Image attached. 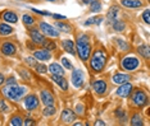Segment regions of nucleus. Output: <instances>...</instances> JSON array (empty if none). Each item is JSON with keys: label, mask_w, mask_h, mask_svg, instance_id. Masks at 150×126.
Returning a JSON list of instances; mask_svg holds the SVG:
<instances>
[{"label": "nucleus", "mask_w": 150, "mask_h": 126, "mask_svg": "<svg viewBox=\"0 0 150 126\" xmlns=\"http://www.w3.org/2000/svg\"><path fill=\"white\" fill-rule=\"evenodd\" d=\"M118 13H119V9H118V6H112L110 9H109V12H108V14H107V18L110 20V22H114L115 19H117V15H118Z\"/></svg>", "instance_id": "aec40b11"}, {"label": "nucleus", "mask_w": 150, "mask_h": 126, "mask_svg": "<svg viewBox=\"0 0 150 126\" xmlns=\"http://www.w3.org/2000/svg\"><path fill=\"white\" fill-rule=\"evenodd\" d=\"M55 27H57L58 29L62 31V32H69V31H71L69 24H67V23H63V22H57Z\"/></svg>", "instance_id": "393cba45"}, {"label": "nucleus", "mask_w": 150, "mask_h": 126, "mask_svg": "<svg viewBox=\"0 0 150 126\" xmlns=\"http://www.w3.org/2000/svg\"><path fill=\"white\" fill-rule=\"evenodd\" d=\"M55 113V108L53 107V104H50V106H46V108L44 110V115L45 116H52V115Z\"/></svg>", "instance_id": "c756f323"}, {"label": "nucleus", "mask_w": 150, "mask_h": 126, "mask_svg": "<svg viewBox=\"0 0 150 126\" xmlns=\"http://www.w3.org/2000/svg\"><path fill=\"white\" fill-rule=\"evenodd\" d=\"M90 8H91V10H93L94 13L100 12V10H101V4L98 1V0H94V1L91 3V6H90Z\"/></svg>", "instance_id": "c85d7f7f"}, {"label": "nucleus", "mask_w": 150, "mask_h": 126, "mask_svg": "<svg viewBox=\"0 0 150 126\" xmlns=\"http://www.w3.org/2000/svg\"><path fill=\"white\" fill-rule=\"evenodd\" d=\"M42 45L45 46L46 50H54V49H55V43L52 42V41H44Z\"/></svg>", "instance_id": "473e14b6"}, {"label": "nucleus", "mask_w": 150, "mask_h": 126, "mask_svg": "<svg viewBox=\"0 0 150 126\" xmlns=\"http://www.w3.org/2000/svg\"><path fill=\"white\" fill-rule=\"evenodd\" d=\"M139 54L141 56H144L145 59H149V54H150V50H149V46H140L139 47Z\"/></svg>", "instance_id": "b1692460"}, {"label": "nucleus", "mask_w": 150, "mask_h": 126, "mask_svg": "<svg viewBox=\"0 0 150 126\" xmlns=\"http://www.w3.org/2000/svg\"><path fill=\"white\" fill-rule=\"evenodd\" d=\"M23 124L28 126V125H33V122H32V120H26V122H23Z\"/></svg>", "instance_id": "c03bdc74"}, {"label": "nucleus", "mask_w": 150, "mask_h": 126, "mask_svg": "<svg viewBox=\"0 0 150 126\" xmlns=\"http://www.w3.org/2000/svg\"><path fill=\"white\" fill-rule=\"evenodd\" d=\"M53 80L55 81V83L59 86L60 88H62L63 90H67V88H68V83H67V80L63 78V75H53Z\"/></svg>", "instance_id": "2eb2a0df"}, {"label": "nucleus", "mask_w": 150, "mask_h": 126, "mask_svg": "<svg viewBox=\"0 0 150 126\" xmlns=\"http://www.w3.org/2000/svg\"><path fill=\"white\" fill-rule=\"evenodd\" d=\"M62 63H63L64 68H67V69H71V68H72V64H71V61L68 60L67 57H63V59H62Z\"/></svg>", "instance_id": "f704fd0d"}, {"label": "nucleus", "mask_w": 150, "mask_h": 126, "mask_svg": "<svg viewBox=\"0 0 150 126\" xmlns=\"http://www.w3.org/2000/svg\"><path fill=\"white\" fill-rule=\"evenodd\" d=\"M16 50H17V47L11 42H5V43H3V46H1V52L4 54V55H9V56L14 55Z\"/></svg>", "instance_id": "9b49d317"}, {"label": "nucleus", "mask_w": 150, "mask_h": 126, "mask_svg": "<svg viewBox=\"0 0 150 126\" xmlns=\"http://www.w3.org/2000/svg\"><path fill=\"white\" fill-rule=\"evenodd\" d=\"M4 81H5V80H4V77H3L1 74H0V86H1V84L4 83Z\"/></svg>", "instance_id": "49530a36"}, {"label": "nucleus", "mask_w": 150, "mask_h": 126, "mask_svg": "<svg viewBox=\"0 0 150 126\" xmlns=\"http://www.w3.org/2000/svg\"><path fill=\"white\" fill-rule=\"evenodd\" d=\"M132 101H134V103L136 106L141 107V106H144V104H146L148 97H146V94L142 90H136L134 93V96H132Z\"/></svg>", "instance_id": "39448f33"}, {"label": "nucleus", "mask_w": 150, "mask_h": 126, "mask_svg": "<svg viewBox=\"0 0 150 126\" xmlns=\"http://www.w3.org/2000/svg\"><path fill=\"white\" fill-rule=\"evenodd\" d=\"M47 1H49V0H47ZM50 1H54V0H50Z\"/></svg>", "instance_id": "09e8293b"}, {"label": "nucleus", "mask_w": 150, "mask_h": 126, "mask_svg": "<svg viewBox=\"0 0 150 126\" xmlns=\"http://www.w3.org/2000/svg\"><path fill=\"white\" fill-rule=\"evenodd\" d=\"M35 68H36V71H37V73H41V74L46 73V70H47V68H46L45 65H42V64H36Z\"/></svg>", "instance_id": "72a5a7b5"}, {"label": "nucleus", "mask_w": 150, "mask_h": 126, "mask_svg": "<svg viewBox=\"0 0 150 126\" xmlns=\"http://www.w3.org/2000/svg\"><path fill=\"white\" fill-rule=\"evenodd\" d=\"M105 61H107V57H105V54L103 51L98 50L94 54L93 59H91V68L95 71H100L103 70V68L105 66Z\"/></svg>", "instance_id": "7ed1b4c3"}, {"label": "nucleus", "mask_w": 150, "mask_h": 126, "mask_svg": "<svg viewBox=\"0 0 150 126\" xmlns=\"http://www.w3.org/2000/svg\"><path fill=\"white\" fill-rule=\"evenodd\" d=\"M0 111H6V106L4 104L3 101H0Z\"/></svg>", "instance_id": "a19ab883"}, {"label": "nucleus", "mask_w": 150, "mask_h": 126, "mask_svg": "<svg viewBox=\"0 0 150 126\" xmlns=\"http://www.w3.org/2000/svg\"><path fill=\"white\" fill-rule=\"evenodd\" d=\"M90 51H91V46L88 43V37L86 35H81L77 38V52L80 55L81 60L86 61L90 56Z\"/></svg>", "instance_id": "f257e3e1"}, {"label": "nucleus", "mask_w": 150, "mask_h": 126, "mask_svg": "<svg viewBox=\"0 0 150 126\" xmlns=\"http://www.w3.org/2000/svg\"><path fill=\"white\" fill-rule=\"evenodd\" d=\"M122 4L127 8H140L142 5L141 0H122Z\"/></svg>", "instance_id": "a211bd4d"}, {"label": "nucleus", "mask_w": 150, "mask_h": 126, "mask_svg": "<svg viewBox=\"0 0 150 126\" xmlns=\"http://www.w3.org/2000/svg\"><path fill=\"white\" fill-rule=\"evenodd\" d=\"M40 29H41L42 33H45L46 36H50V37H58V36H59L58 29H55L53 26L47 24V23H45V22L40 23Z\"/></svg>", "instance_id": "423d86ee"}, {"label": "nucleus", "mask_w": 150, "mask_h": 126, "mask_svg": "<svg viewBox=\"0 0 150 126\" xmlns=\"http://www.w3.org/2000/svg\"><path fill=\"white\" fill-rule=\"evenodd\" d=\"M131 124L134 125V126H141L142 125V118L140 115H135L134 117H132V120H131Z\"/></svg>", "instance_id": "cd10ccee"}, {"label": "nucleus", "mask_w": 150, "mask_h": 126, "mask_svg": "<svg viewBox=\"0 0 150 126\" xmlns=\"http://www.w3.org/2000/svg\"><path fill=\"white\" fill-rule=\"evenodd\" d=\"M95 125H96V126H99V125L104 126V125H105V122H104V121H101V120H99V121H96V122H95Z\"/></svg>", "instance_id": "37998d69"}, {"label": "nucleus", "mask_w": 150, "mask_h": 126, "mask_svg": "<svg viewBox=\"0 0 150 126\" xmlns=\"http://www.w3.org/2000/svg\"><path fill=\"white\" fill-rule=\"evenodd\" d=\"M26 63L28 64V65H31V66H35V65H36V63H35V60H33V57H27V59H26Z\"/></svg>", "instance_id": "e433bc0d"}, {"label": "nucleus", "mask_w": 150, "mask_h": 126, "mask_svg": "<svg viewBox=\"0 0 150 126\" xmlns=\"http://www.w3.org/2000/svg\"><path fill=\"white\" fill-rule=\"evenodd\" d=\"M76 110H77V113H80V115L83 113V106H82V104H77Z\"/></svg>", "instance_id": "4c0bfd02"}, {"label": "nucleus", "mask_w": 150, "mask_h": 126, "mask_svg": "<svg viewBox=\"0 0 150 126\" xmlns=\"http://www.w3.org/2000/svg\"><path fill=\"white\" fill-rule=\"evenodd\" d=\"M54 18H59V19H64V17L63 15H58V14H53Z\"/></svg>", "instance_id": "a18cd8bd"}, {"label": "nucleus", "mask_w": 150, "mask_h": 126, "mask_svg": "<svg viewBox=\"0 0 150 126\" xmlns=\"http://www.w3.org/2000/svg\"><path fill=\"white\" fill-rule=\"evenodd\" d=\"M3 93H4L5 97L11 98L13 101H18V100H21L22 96L26 93V88L18 87L17 84H8V86L3 89Z\"/></svg>", "instance_id": "f03ea898"}, {"label": "nucleus", "mask_w": 150, "mask_h": 126, "mask_svg": "<svg viewBox=\"0 0 150 126\" xmlns=\"http://www.w3.org/2000/svg\"><path fill=\"white\" fill-rule=\"evenodd\" d=\"M125 27H126V24H125V22H122V20H117V19H115L113 22V28L115 31H118V32H119V31H123Z\"/></svg>", "instance_id": "bb28decb"}, {"label": "nucleus", "mask_w": 150, "mask_h": 126, "mask_svg": "<svg viewBox=\"0 0 150 126\" xmlns=\"http://www.w3.org/2000/svg\"><path fill=\"white\" fill-rule=\"evenodd\" d=\"M33 56H35V59L37 60H41V61H46V60H50V52L47 50H39V51H35V54H33Z\"/></svg>", "instance_id": "f8f14e48"}, {"label": "nucleus", "mask_w": 150, "mask_h": 126, "mask_svg": "<svg viewBox=\"0 0 150 126\" xmlns=\"http://www.w3.org/2000/svg\"><path fill=\"white\" fill-rule=\"evenodd\" d=\"M82 1L85 3V4H91V3H93L94 0H82Z\"/></svg>", "instance_id": "de8ad7c7"}, {"label": "nucleus", "mask_w": 150, "mask_h": 126, "mask_svg": "<svg viewBox=\"0 0 150 126\" xmlns=\"http://www.w3.org/2000/svg\"><path fill=\"white\" fill-rule=\"evenodd\" d=\"M74 118H76V115H74L73 111H71V110H64L63 111L62 120L64 122H72V121H74Z\"/></svg>", "instance_id": "dca6fc26"}, {"label": "nucleus", "mask_w": 150, "mask_h": 126, "mask_svg": "<svg viewBox=\"0 0 150 126\" xmlns=\"http://www.w3.org/2000/svg\"><path fill=\"white\" fill-rule=\"evenodd\" d=\"M101 22H103V18H101V17H93V18H90L88 20H86V23H85V24H86V26H90V24H100Z\"/></svg>", "instance_id": "a878e982"}, {"label": "nucleus", "mask_w": 150, "mask_h": 126, "mask_svg": "<svg viewBox=\"0 0 150 126\" xmlns=\"http://www.w3.org/2000/svg\"><path fill=\"white\" fill-rule=\"evenodd\" d=\"M115 115H117V117H119V118H123V120H126V118H125V113H123V111H122V110H118L117 112H115Z\"/></svg>", "instance_id": "58836bf2"}, {"label": "nucleus", "mask_w": 150, "mask_h": 126, "mask_svg": "<svg viewBox=\"0 0 150 126\" xmlns=\"http://www.w3.org/2000/svg\"><path fill=\"white\" fill-rule=\"evenodd\" d=\"M72 83H73V86L76 88H80L83 84V73L81 70H78V69L73 70V73H72Z\"/></svg>", "instance_id": "0eeeda50"}, {"label": "nucleus", "mask_w": 150, "mask_h": 126, "mask_svg": "<svg viewBox=\"0 0 150 126\" xmlns=\"http://www.w3.org/2000/svg\"><path fill=\"white\" fill-rule=\"evenodd\" d=\"M6 83L8 84H16V79L14 78H9V79L6 80Z\"/></svg>", "instance_id": "79ce46f5"}, {"label": "nucleus", "mask_w": 150, "mask_h": 126, "mask_svg": "<svg viewBox=\"0 0 150 126\" xmlns=\"http://www.w3.org/2000/svg\"><path fill=\"white\" fill-rule=\"evenodd\" d=\"M94 90L98 94H104L105 90H107V84H105L104 80H96L94 83Z\"/></svg>", "instance_id": "ddd939ff"}, {"label": "nucleus", "mask_w": 150, "mask_h": 126, "mask_svg": "<svg viewBox=\"0 0 150 126\" xmlns=\"http://www.w3.org/2000/svg\"><path fill=\"white\" fill-rule=\"evenodd\" d=\"M25 104H26L27 110H35V108L39 106V100H37V97L35 96V94H31V96L26 97Z\"/></svg>", "instance_id": "6e6552de"}, {"label": "nucleus", "mask_w": 150, "mask_h": 126, "mask_svg": "<svg viewBox=\"0 0 150 126\" xmlns=\"http://www.w3.org/2000/svg\"><path fill=\"white\" fill-rule=\"evenodd\" d=\"M112 80H113V83L121 86V84H123V83H127V81L129 80V77L126 75V74H115Z\"/></svg>", "instance_id": "f3484780"}, {"label": "nucleus", "mask_w": 150, "mask_h": 126, "mask_svg": "<svg viewBox=\"0 0 150 126\" xmlns=\"http://www.w3.org/2000/svg\"><path fill=\"white\" fill-rule=\"evenodd\" d=\"M117 42H118V45H119V46H123V50H127V45H126L123 41H121V40H118V38H117Z\"/></svg>", "instance_id": "ea45409f"}, {"label": "nucleus", "mask_w": 150, "mask_h": 126, "mask_svg": "<svg viewBox=\"0 0 150 126\" xmlns=\"http://www.w3.org/2000/svg\"><path fill=\"white\" fill-rule=\"evenodd\" d=\"M41 101L46 104V106H50V104L54 103V97H53V94L50 93V92L42 90L41 92Z\"/></svg>", "instance_id": "4468645a"}, {"label": "nucleus", "mask_w": 150, "mask_h": 126, "mask_svg": "<svg viewBox=\"0 0 150 126\" xmlns=\"http://www.w3.org/2000/svg\"><path fill=\"white\" fill-rule=\"evenodd\" d=\"M3 19H4L5 22H9V23H16L18 18H17L16 13H13V12H5L4 14H3Z\"/></svg>", "instance_id": "412c9836"}, {"label": "nucleus", "mask_w": 150, "mask_h": 126, "mask_svg": "<svg viewBox=\"0 0 150 126\" xmlns=\"http://www.w3.org/2000/svg\"><path fill=\"white\" fill-rule=\"evenodd\" d=\"M23 23H25L26 26H32L33 24V18L28 14H25L23 15Z\"/></svg>", "instance_id": "7c9ffc66"}, {"label": "nucleus", "mask_w": 150, "mask_h": 126, "mask_svg": "<svg viewBox=\"0 0 150 126\" xmlns=\"http://www.w3.org/2000/svg\"><path fill=\"white\" fill-rule=\"evenodd\" d=\"M63 49L69 54H74V43L71 40H64L63 41Z\"/></svg>", "instance_id": "4be33fe9"}, {"label": "nucleus", "mask_w": 150, "mask_h": 126, "mask_svg": "<svg viewBox=\"0 0 150 126\" xmlns=\"http://www.w3.org/2000/svg\"><path fill=\"white\" fill-rule=\"evenodd\" d=\"M131 90H132V86L127 81V83L121 84V87H119L118 90H117V94L119 97H128L129 93H131Z\"/></svg>", "instance_id": "1a4fd4ad"}, {"label": "nucleus", "mask_w": 150, "mask_h": 126, "mask_svg": "<svg viewBox=\"0 0 150 126\" xmlns=\"http://www.w3.org/2000/svg\"><path fill=\"white\" fill-rule=\"evenodd\" d=\"M13 32V28L8 24H0V35L6 36V35H11Z\"/></svg>", "instance_id": "5701e85b"}, {"label": "nucleus", "mask_w": 150, "mask_h": 126, "mask_svg": "<svg viewBox=\"0 0 150 126\" xmlns=\"http://www.w3.org/2000/svg\"><path fill=\"white\" fill-rule=\"evenodd\" d=\"M11 124L13 126H22L23 125V122H22V118L19 117V116H16V117H13L12 120H11Z\"/></svg>", "instance_id": "2f4dec72"}, {"label": "nucleus", "mask_w": 150, "mask_h": 126, "mask_svg": "<svg viewBox=\"0 0 150 126\" xmlns=\"http://www.w3.org/2000/svg\"><path fill=\"white\" fill-rule=\"evenodd\" d=\"M30 36H31V40L33 41L35 43H42L45 41V37H44L42 33L39 32V29L36 28H32L30 31Z\"/></svg>", "instance_id": "9d476101"}, {"label": "nucleus", "mask_w": 150, "mask_h": 126, "mask_svg": "<svg viewBox=\"0 0 150 126\" xmlns=\"http://www.w3.org/2000/svg\"><path fill=\"white\" fill-rule=\"evenodd\" d=\"M122 66H123L126 70H135L136 68L139 66L137 57H135V56H127V57H125L123 61H122Z\"/></svg>", "instance_id": "20e7f679"}, {"label": "nucleus", "mask_w": 150, "mask_h": 126, "mask_svg": "<svg viewBox=\"0 0 150 126\" xmlns=\"http://www.w3.org/2000/svg\"><path fill=\"white\" fill-rule=\"evenodd\" d=\"M49 71L53 75H63L64 74V70L62 69V66H59V64H52L49 66Z\"/></svg>", "instance_id": "6ab92c4d"}, {"label": "nucleus", "mask_w": 150, "mask_h": 126, "mask_svg": "<svg viewBox=\"0 0 150 126\" xmlns=\"http://www.w3.org/2000/svg\"><path fill=\"white\" fill-rule=\"evenodd\" d=\"M142 18H144L145 23H149L150 22V18H149V9H146L144 12V14H142Z\"/></svg>", "instance_id": "c9c22d12"}]
</instances>
